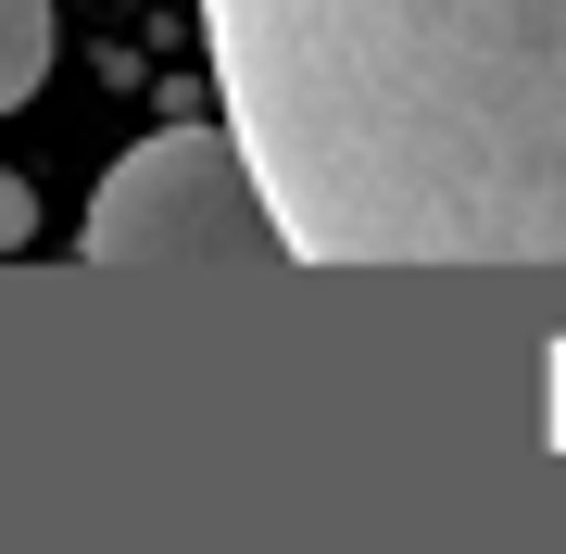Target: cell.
Masks as SVG:
<instances>
[{
	"mask_svg": "<svg viewBox=\"0 0 566 554\" xmlns=\"http://www.w3.org/2000/svg\"><path fill=\"white\" fill-rule=\"evenodd\" d=\"M76 265H102V278H214V265H290V240L252 189V151L214 114V126H151V139L114 151V177L88 189Z\"/></svg>",
	"mask_w": 566,
	"mask_h": 554,
	"instance_id": "2",
	"label": "cell"
},
{
	"mask_svg": "<svg viewBox=\"0 0 566 554\" xmlns=\"http://www.w3.org/2000/svg\"><path fill=\"white\" fill-rule=\"evenodd\" d=\"M51 51H63V13H51V0H0V114H25L51 88Z\"/></svg>",
	"mask_w": 566,
	"mask_h": 554,
	"instance_id": "3",
	"label": "cell"
},
{
	"mask_svg": "<svg viewBox=\"0 0 566 554\" xmlns=\"http://www.w3.org/2000/svg\"><path fill=\"white\" fill-rule=\"evenodd\" d=\"M25 240H39V202H25L13 177H0V252H25Z\"/></svg>",
	"mask_w": 566,
	"mask_h": 554,
	"instance_id": "4",
	"label": "cell"
},
{
	"mask_svg": "<svg viewBox=\"0 0 566 554\" xmlns=\"http://www.w3.org/2000/svg\"><path fill=\"white\" fill-rule=\"evenodd\" d=\"M290 265H566V0H202Z\"/></svg>",
	"mask_w": 566,
	"mask_h": 554,
	"instance_id": "1",
	"label": "cell"
}]
</instances>
